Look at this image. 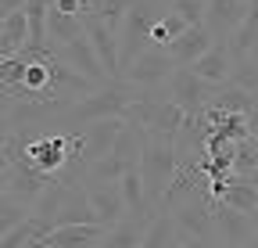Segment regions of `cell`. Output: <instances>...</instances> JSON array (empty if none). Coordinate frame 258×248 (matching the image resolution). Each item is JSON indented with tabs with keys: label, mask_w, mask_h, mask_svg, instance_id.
Returning <instances> with one entry per match:
<instances>
[{
	"label": "cell",
	"mask_w": 258,
	"mask_h": 248,
	"mask_svg": "<svg viewBox=\"0 0 258 248\" xmlns=\"http://www.w3.org/2000/svg\"><path fill=\"white\" fill-rule=\"evenodd\" d=\"M169 8L176 15H183L190 25H201L205 22V8H208V0H169Z\"/></svg>",
	"instance_id": "f546056e"
},
{
	"label": "cell",
	"mask_w": 258,
	"mask_h": 248,
	"mask_svg": "<svg viewBox=\"0 0 258 248\" xmlns=\"http://www.w3.org/2000/svg\"><path fill=\"white\" fill-rule=\"evenodd\" d=\"M212 47H215V36L208 33V25L201 22V25H190L186 33H183L179 40H172L165 51L176 58V65H179V69H194Z\"/></svg>",
	"instance_id": "5bb4252c"
},
{
	"label": "cell",
	"mask_w": 258,
	"mask_h": 248,
	"mask_svg": "<svg viewBox=\"0 0 258 248\" xmlns=\"http://www.w3.org/2000/svg\"><path fill=\"white\" fill-rule=\"evenodd\" d=\"M144 248H179V227L169 212H158L151 220V230H147V241Z\"/></svg>",
	"instance_id": "603a6c76"
},
{
	"label": "cell",
	"mask_w": 258,
	"mask_h": 248,
	"mask_svg": "<svg viewBox=\"0 0 258 248\" xmlns=\"http://www.w3.org/2000/svg\"><path fill=\"white\" fill-rule=\"evenodd\" d=\"M108 237L104 223H79V227H54L43 244L47 248H101V241Z\"/></svg>",
	"instance_id": "9a60e30c"
},
{
	"label": "cell",
	"mask_w": 258,
	"mask_h": 248,
	"mask_svg": "<svg viewBox=\"0 0 258 248\" xmlns=\"http://www.w3.org/2000/svg\"><path fill=\"white\" fill-rule=\"evenodd\" d=\"M247 18V0H208L205 8V25L208 33L215 36V43H230L237 36V29L244 25Z\"/></svg>",
	"instance_id": "30bf717a"
},
{
	"label": "cell",
	"mask_w": 258,
	"mask_h": 248,
	"mask_svg": "<svg viewBox=\"0 0 258 248\" xmlns=\"http://www.w3.org/2000/svg\"><path fill=\"white\" fill-rule=\"evenodd\" d=\"M194 72H198L201 79H208L212 86H226L230 83V76H233V51H230V43H215L198 65H194Z\"/></svg>",
	"instance_id": "e0dca14e"
},
{
	"label": "cell",
	"mask_w": 258,
	"mask_h": 248,
	"mask_svg": "<svg viewBox=\"0 0 258 248\" xmlns=\"http://www.w3.org/2000/svg\"><path fill=\"white\" fill-rule=\"evenodd\" d=\"M144 94L140 86L125 83V79H115L101 90H93V94L79 97L69 105V112L61 115V133H72V130H83L90 122H101V119H122L125 108L133 105L137 97Z\"/></svg>",
	"instance_id": "6da1fadb"
},
{
	"label": "cell",
	"mask_w": 258,
	"mask_h": 248,
	"mask_svg": "<svg viewBox=\"0 0 258 248\" xmlns=\"http://www.w3.org/2000/svg\"><path fill=\"white\" fill-rule=\"evenodd\" d=\"M83 25H86V36H90L93 51L101 54L108 76L122 79V25L108 22V18H97V15H83Z\"/></svg>",
	"instance_id": "5b68a950"
},
{
	"label": "cell",
	"mask_w": 258,
	"mask_h": 248,
	"mask_svg": "<svg viewBox=\"0 0 258 248\" xmlns=\"http://www.w3.org/2000/svg\"><path fill=\"white\" fill-rule=\"evenodd\" d=\"M179 248H219V244L205 241V237H194V234H179Z\"/></svg>",
	"instance_id": "1f68e13d"
},
{
	"label": "cell",
	"mask_w": 258,
	"mask_h": 248,
	"mask_svg": "<svg viewBox=\"0 0 258 248\" xmlns=\"http://www.w3.org/2000/svg\"><path fill=\"white\" fill-rule=\"evenodd\" d=\"M169 216L176 220L179 234H194V237H205V241L219 244V237H215V202L208 194H190Z\"/></svg>",
	"instance_id": "ba28073f"
},
{
	"label": "cell",
	"mask_w": 258,
	"mask_h": 248,
	"mask_svg": "<svg viewBox=\"0 0 258 248\" xmlns=\"http://www.w3.org/2000/svg\"><path fill=\"white\" fill-rule=\"evenodd\" d=\"M258 105V94H251V90L237 86V83H226L215 90V97L208 108H219V112H233V115H247L251 108Z\"/></svg>",
	"instance_id": "44dd1931"
},
{
	"label": "cell",
	"mask_w": 258,
	"mask_h": 248,
	"mask_svg": "<svg viewBox=\"0 0 258 248\" xmlns=\"http://www.w3.org/2000/svg\"><path fill=\"white\" fill-rule=\"evenodd\" d=\"M254 230L258 227L251 220V212H237L230 205L215 202V237H219V248H244Z\"/></svg>",
	"instance_id": "7c38bea8"
},
{
	"label": "cell",
	"mask_w": 258,
	"mask_h": 248,
	"mask_svg": "<svg viewBox=\"0 0 258 248\" xmlns=\"http://www.w3.org/2000/svg\"><path fill=\"white\" fill-rule=\"evenodd\" d=\"M165 90H169V97L186 115H201V112H208V105H212V97H215L219 86H212L208 79H201L194 69H176L172 79L165 83Z\"/></svg>",
	"instance_id": "8992f818"
},
{
	"label": "cell",
	"mask_w": 258,
	"mask_h": 248,
	"mask_svg": "<svg viewBox=\"0 0 258 248\" xmlns=\"http://www.w3.org/2000/svg\"><path fill=\"white\" fill-rule=\"evenodd\" d=\"M25 69H29V61L25 58H0V86H18L25 83Z\"/></svg>",
	"instance_id": "f1b7e54d"
},
{
	"label": "cell",
	"mask_w": 258,
	"mask_h": 248,
	"mask_svg": "<svg viewBox=\"0 0 258 248\" xmlns=\"http://www.w3.org/2000/svg\"><path fill=\"white\" fill-rule=\"evenodd\" d=\"M247 126H251V133H258V105L247 112Z\"/></svg>",
	"instance_id": "e575fe53"
},
{
	"label": "cell",
	"mask_w": 258,
	"mask_h": 248,
	"mask_svg": "<svg viewBox=\"0 0 258 248\" xmlns=\"http://www.w3.org/2000/svg\"><path fill=\"white\" fill-rule=\"evenodd\" d=\"M251 137H254V144H258V133H251Z\"/></svg>",
	"instance_id": "f35d334b"
},
{
	"label": "cell",
	"mask_w": 258,
	"mask_h": 248,
	"mask_svg": "<svg viewBox=\"0 0 258 248\" xmlns=\"http://www.w3.org/2000/svg\"><path fill=\"white\" fill-rule=\"evenodd\" d=\"M32 216V205H25V202H15V198H4L0 194V237L4 234H11L15 227H22L25 220Z\"/></svg>",
	"instance_id": "484cf974"
},
{
	"label": "cell",
	"mask_w": 258,
	"mask_h": 248,
	"mask_svg": "<svg viewBox=\"0 0 258 248\" xmlns=\"http://www.w3.org/2000/svg\"><path fill=\"white\" fill-rule=\"evenodd\" d=\"M233 169H237V176H251V173L258 169V144H254V137H244V140L237 144V151H233Z\"/></svg>",
	"instance_id": "83f0119b"
},
{
	"label": "cell",
	"mask_w": 258,
	"mask_h": 248,
	"mask_svg": "<svg viewBox=\"0 0 258 248\" xmlns=\"http://www.w3.org/2000/svg\"><path fill=\"white\" fill-rule=\"evenodd\" d=\"M122 119L133 122V126H140L147 137H161V140H172L176 144L183 122H186V112L169 97L165 86H158V90H144V94L125 108Z\"/></svg>",
	"instance_id": "7a4b0ae2"
},
{
	"label": "cell",
	"mask_w": 258,
	"mask_h": 248,
	"mask_svg": "<svg viewBox=\"0 0 258 248\" xmlns=\"http://www.w3.org/2000/svg\"><path fill=\"white\" fill-rule=\"evenodd\" d=\"M54 183V176H43L40 169H32L29 159L22 162H0V194L25 202V205H36L40 194Z\"/></svg>",
	"instance_id": "277c9868"
},
{
	"label": "cell",
	"mask_w": 258,
	"mask_h": 248,
	"mask_svg": "<svg viewBox=\"0 0 258 248\" xmlns=\"http://www.w3.org/2000/svg\"><path fill=\"white\" fill-rule=\"evenodd\" d=\"M54 54L64 61V65H72L76 72H83L86 79H93L97 86H108V83H115V79L108 76V69H104L101 54L93 51L90 36H83V40H76V43H69V47H54Z\"/></svg>",
	"instance_id": "8fae6325"
},
{
	"label": "cell",
	"mask_w": 258,
	"mask_h": 248,
	"mask_svg": "<svg viewBox=\"0 0 258 248\" xmlns=\"http://www.w3.org/2000/svg\"><path fill=\"white\" fill-rule=\"evenodd\" d=\"M151 230V220H137V216H125L118 227H108V237L101 241V248H144Z\"/></svg>",
	"instance_id": "d6986e66"
},
{
	"label": "cell",
	"mask_w": 258,
	"mask_h": 248,
	"mask_svg": "<svg viewBox=\"0 0 258 248\" xmlns=\"http://www.w3.org/2000/svg\"><path fill=\"white\" fill-rule=\"evenodd\" d=\"M29 162L43 176H61L72 162V137L69 133H43L29 140Z\"/></svg>",
	"instance_id": "9c48e42d"
},
{
	"label": "cell",
	"mask_w": 258,
	"mask_h": 248,
	"mask_svg": "<svg viewBox=\"0 0 258 248\" xmlns=\"http://www.w3.org/2000/svg\"><path fill=\"white\" fill-rule=\"evenodd\" d=\"M176 58L165 51V47H147L133 65L125 69V83H133L140 90H158V86H165L176 72Z\"/></svg>",
	"instance_id": "52a82bcc"
},
{
	"label": "cell",
	"mask_w": 258,
	"mask_h": 248,
	"mask_svg": "<svg viewBox=\"0 0 258 248\" xmlns=\"http://www.w3.org/2000/svg\"><path fill=\"white\" fill-rule=\"evenodd\" d=\"M161 25H165V29H169V36H172V40H179V36L186 33V29H190V22H186L183 15H176L172 8L165 11V18H161Z\"/></svg>",
	"instance_id": "4dcf8cb0"
},
{
	"label": "cell",
	"mask_w": 258,
	"mask_h": 248,
	"mask_svg": "<svg viewBox=\"0 0 258 248\" xmlns=\"http://www.w3.org/2000/svg\"><path fill=\"white\" fill-rule=\"evenodd\" d=\"M50 234V227L43 220H36V216H29V220L22 227H15L11 234H4V241H0V248H25V244H36Z\"/></svg>",
	"instance_id": "d4e9b609"
},
{
	"label": "cell",
	"mask_w": 258,
	"mask_h": 248,
	"mask_svg": "<svg viewBox=\"0 0 258 248\" xmlns=\"http://www.w3.org/2000/svg\"><path fill=\"white\" fill-rule=\"evenodd\" d=\"M244 248H258V230H254V234L247 237V244H244Z\"/></svg>",
	"instance_id": "d590c367"
},
{
	"label": "cell",
	"mask_w": 258,
	"mask_h": 248,
	"mask_svg": "<svg viewBox=\"0 0 258 248\" xmlns=\"http://www.w3.org/2000/svg\"><path fill=\"white\" fill-rule=\"evenodd\" d=\"M179 173V151L172 140H161V137H147L144 151H140V176H144V187L147 198L154 205V212L161 209V198L172 187V180Z\"/></svg>",
	"instance_id": "3957f363"
},
{
	"label": "cell",
	"mask_w": 258,
	"mask_h": 248,
	"mask_svg": "<svg viewBox=\"0 0 258 248\" xmlns=\"http://www.w3.org/2000/svg\"><path fill=\"white\" fill-rule=\"evenodd\" d=\"M83 4L86 0H54V8L64 11V15H83Z\"/></svg>",
	"instance_id": "d6a6232c"
},
{
	"label": "cell",
	"mask_w": 258,
	"mask_h": 248,
	"mask_svg": "<svg viewBox=\"0 0 258 248\" xmlns=\"http://www.w3.org/2000/svg\"><path fill=\"white\" fill-rule=\"evenodd\" d=\"M22 8H25V0H0V18L11 11H22Z\"/></svg>",
	"instance_id": "836d02e7"
},
{
	"label": "cell",
	"mask_w": 258,
	"mask_h": 248,
	"mask_svg": "<svg viewBox=\"0 0 258 248\" xmlns=\"http://www.w3.org/2000/svg\"><path fill=\"white\" fill-rule=\"evenodd\" d=\"M230 83H237V86L251 90V94H258V61H254V54L233 58V76H230Z\"/></svg>",
	"instance_id": "4316f807"
},
{
	"label": "cell",
	"mask_w": 258,
	"mask_h": 248,
	"mask_svg": "<svg viewBox=\"0 0 258 248\" xmlns=\"http://www.w3.org/2000/svg\"><path fill=\"white\" fill-rule=\"evenodd\" d=\"M32 36V29H29V15L25 8L22 11H11L0 18V58H15Z\"/></svg>",
	"instance_id": "ac0fdd59"
},
{
	"label": "cell",
	"mask_w": 258,
	"mask_h": 248,
	"mask_svg": "<svg viewBox=\"0 0 258 248\" xmlns=\"http://www.w3.org/2000/svg\"><path fill=\"white\" fill-rule=\"evenodd\" d=\"M83 187L90 194V205L97 209L104 227H118L125 216H129V205L122 198V183H93V180H83Z\"/></svg>",
	"instance_id": "4fadbf2b"
},
{
	"label": "cell",
	"mask_w": 258,
	"mask_h": 248,
	"mask_svg": "<svg viewBox=\"0 0 258 248\" xmlns=\"http://www.w3.org/2000/svg\"><path fill=\"white\" fill-rule=\"evenodd\" d=\"M251 54H254V61H258V47H254V51H251Z\"/></svg>",
	"instance_id": "74e56055"
},
{
	"label": "cell",
	"mask_w": 258,
	"mask_h": 248,
	"mask_svg": "<svg viewBox=\"0 0 258 248\" xmlns=\"http://www.w3.org/2000/svg\"><path fill=\"white\" fill-rule=\"evenodd\" d=\"M79 223H101L97 209L90 205V194H86V187H83V180L69 187L64 205H61V212H57V227H79Z\"/></svg>",
	"instance_id": "2e32d148"
},
{
	"label": "cell",
	"mask_w": 258,
	"mask_h": 248,
	"mask_svg": "<svg viewBox=\"0 0 258 248\" xmlns=\"http://www.w3.org/2000/svg\"><path fill=\"white\" fill-rule=\"evenodd\" d=\"M47 33H50V47H69L76 40L86 36V25H83V15H64V11H50V25H47Z\"/></svg>",
	"instance_id": "ffe728a7"
},
{
	"label": "cell",
	"mask_w": 258,
	"mask_h": 248,
	"mask_svg": "<svg viewBox=\"0 0 258 248\" xmlns=\"http://www.w3.org/2000/svg\"><path fill=\"white\" fill-rule=\"evenodd\" d=\"M133 169H137V166L125 162V159H118V155H104L101 162H93V166L86 169L83 180H93V183H118L125 173H133Z\"/></svg>",
	"instance_id": "cb8c5ba5"
},
{
	"label": "cell",
	"mask_w": 258,
	"mask_h": 248,
	"mask_svg": "<svg viewBox=\"0 0 258 248\" xmlns=\"http://www.w3.org/2000/svg\"><path fill=\"white\" fill-rule=\"evenodd\" d=\"M247 180H251V183H254V187H258V169H254V173H251V176H247Z\"/></svg>",
	"instance_id": "8d00e7d4"
},
{
	"label": "cell",
	"mask_w": 258,
	"mask_h": 248,
	"mask_svg": "<svg viewBox=\"0 0 258 248\" xmlns=\"http://www.w3.org/2000/svg\"><path fill=\"white\" fill-rule=\"evenodd\" d=\"M222 205H230L237 212H254L258 209V187L247 176H233L230 187H226V194H222Z\"/></svg>",
	"instance_id": "7402d4cb"
}]
</instances>
